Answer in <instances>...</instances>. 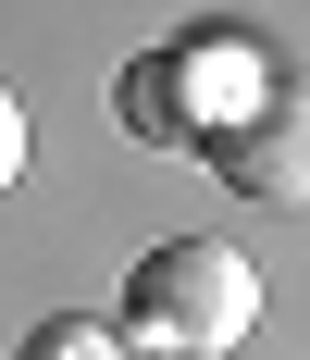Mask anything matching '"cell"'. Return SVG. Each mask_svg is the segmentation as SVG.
Wrapping results in <instances>:
<instances>
[{
    "mask_svg": "<svg viewBox=\"0 0 310 360\" xmlns=\"http://www.w3.org/2000/svg\"><path fill=\"white\" fill-rule=\"evenodd\" d=\"M248 323H261V274H248V249H224V236L149 249L137 274H124V311H112L124 360H224V348H248Z\"/></svg>",
    "mask_w": 310,
    "mask_h": 360,
    "instance_id": "cell-1",
    "label": "cell"
},
{
    "mask_svg": "<svg viewBox=\"0 0 310 360\" xmlns=\"http://www.w3.org/2000/svg\"><path fill=\"white\" fill-rule=\"evenodd\" d=\"M211 174L224 186H248V199H273V212H310V75H261L224 124H211Z\"/></svg>",
    "mask_w": 310,
    "mask_h": 360,
    "instance_id": "cell-2",
    "label": "cell"
},
{
    "mask_svg": "<svg viewBox=\"0 0 310 360\" xmlns=\"http://www.w3.org/2000/svg\"><path fill=\"white\" fill-rule=\"evenodd\" d=\"M13 360H124V335H112V323H75V311H63V323H37Z\"/></svg>",
    "mask_w": 310,
    "mask_h": 360,
    "instance_id": "cell-3",
    "label": "cell"
},
{
    "mask_svg": "<svg viewBox=\"0 0 310 360\" xmlns=\"http://www.w3.org/2000/svg\"><path fill=\"white\" fill-rule=\"evenodd\" d=\"M25 174V100H13V87H0V186Z\"/></svg>",
    "mask_w": 310,
    "mask_h": 360,
    "instance_id": "cell-4",
    "label": "cell"
}]
</instances>
